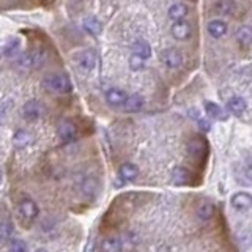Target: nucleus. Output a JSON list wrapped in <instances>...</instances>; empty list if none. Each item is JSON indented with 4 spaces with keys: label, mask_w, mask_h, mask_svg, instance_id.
<instances>
[{
    "label": "nucleus",
    "mask_w": 252,
    "mask_h": 252,
    "mask_svg": "<svg viewBox=\"0 0 252 252\" xmlns=\"http://www.w3.org/2000/svg\"><path fill=\"white\" fill-rule=\"evenodd\" d=\"M197 216L200 220H210L214 216V205L210 204V202H204V204L199 206Z\"/></svg>",
    "instance_id": "23"
},
{
    "label": "nucleus",
    "mask_w": 252,
    "mask_h": 252,
    "mask_svg": "<svg viewBox=\"0 0 252 252\" xmlns=\"http://www.w3.org/2000/svg\"><path fill=\"white\" fill-rule=\"evenodd\" d=\"M216 10H218V13H220V15H232L233 5H232V2H229V0H219L216 3Z\"/></svg>",
    "instance_id": "25"
},
{
    "label": "nucleus",
    "mask_w": 252,
    "mask_h": 252,
    "mask_svg": "<svg viewBox=\"0 0 252 252\" xmlns=\"http://www.w3.org/2000/svg\"><path fill=\"white\" fill-rule=\"evenodd\" d=\"M10 252H27V244H25L22 239H11Z\"/></svg>",
    "instance_id": "26"
},
{
    "label": "nucleus",
    "mask_w": 252,
    "mask_h": 252,
    "mask_svg": "<svg viewBox=\"0 0 252 252\" xmlns=\"http://www.w3.org/2000/svg\"><path fill=\"white\" fill-rule=\"evenodd\" d=\"M57 132H59L62 141L65 142H71L78 137V128H76V125L71 120H62L59 126H57Z\"/></svg>",
    "instance_id": "6"
},
{
    "label": "nucleus",
    "mask_w": 252,
    "mask_h": 252,
    "mask_svg": "<svg viewBox=\"0 0 252 252\" xmlns=\"http://www.w3.org/2000/svg\"><path fill=\"white\" fill-rule=\"evenodd\" d=\"M82 25H84V29L93 36H98L101 32H103V25H101V22L94 16H87L84 21H82Z\"/></svg>",
    "instance_id": "19"
},
{
    "label": "nucleus",
    "mask_w": 252,
    "mask_h": 252,
    "mask_svg": "<svg viewBox=\"0 0 252 252\" xmlns=\"http://www.w3.org/2000/svg\"><path fill=\"white\" fill-rule=\"evenodd\" d=\"M43 87L54 93H69L73 84L66 74H49L43 79Z\"/></svg>",
    "instance_id": "1"
},
{
    "label": "nucleus",
    "mask_w": 252,
    "mask_h": 252,
    "mask_svg": "<svg viewBox=\"0 0 252 252\" xmlns=\"http://www.w3.org/2000/svg\"><path fill=\"white\" fill-rule=\"evenodd\" d=\"M244 173L249 180H252V155H246L244 158Z\"/></svg>",
    "instance_id": "28"
},
{
    "label": "nucleus",
    "mask_w": 252,
    "mask_h": 252,
    "mask_svg": "<svg viewBox=\"0 0 252 252\" xmlns=\"http://www.w3.org/2000/svg\"><path fill=\"white\" fill-rule=\"evenodd\" d=\"M126 99H128V94L123 90H120V88H109L106 92V101L110 106H125Z\"/></svg>",
    "instance_id": "10"
},
{
    "label": "nucleus",
    "mask_w": 252,
    "mask_h": 252,
    "mask_svg": "<svg viewBox=\"0 0 252 252\" xmlns=\"http://www.w3.org/2000/svg\"><path fill=\"white\" fill-rule=\"evenodd\" d=\"M17 49H19V41L16 40L15 41V44H13V41L8 44V46L5 47V54L8 55V57H11V55H15L16 52H17Z\"/></svg>",
    "instance_id": "29"
},
{
    "label": "nucleus",
    "mask_w": 252,
    "mask_h": 252,
    "mask_svg": "<svg viewBox=\"0 0 252 252\" xmlns=\"http://www.w3.org/2000/svg\"><path fill=\"white\" fill-rule=\"evenodd\" d=\"M238 243H239V248H241L243 251L251 248V244H252V233L249 230L239 232L238 233Z\"/></svg>",
    "instance_id": "24"
},
{
    "label": "nucleus",
    "mask_w": 252,
    "mask_h": 252,
    "mask_svg": "<svg viewBox=\"0 0 252 252\" xmlns=\"http://www.w3.org/2000/svg\"><path fill=\"white\" fill-rule=\"evenodd\" d=\"M30 141H32V136L24 129L16 131V134L13 136V143H15V147H17V148H25Z\"/></svg>",
    "instance_id": "22"
},
{
    "label": "nucleus",
    "mask_w": 252,
    "mask_h": 252,
    "mask_svg": "<svg viewBox=\"0 0 252 252\" xmlns=\"http://www.w3.org/2000/svg\"><path fill=\"white\" fill-rule=\"evenodd\" d=\"M43 62H44V54L38 49L22 54L21 60H19V63L25 68H38L43 65Z\"/></svg>",
    "instance_id": "7"
},
{
    "label": "nucleus",
    "mask_w": 252,
    "mask_h": 252,
    "mask_svg": "<svg viewBox=\"0 0 252 252\" xmlns=\"http://www.w3.org/2000/svg\"><path fill=\"white\" fill-rule=\"evenodd\" d=\"M35 252H47L46 249H38V251H35Z\"/></svg>",
    "instance_id": "32"
},
{
    "label": "nucleus",
    "mask_w": 252,
    "mask_h": 252,
    "mask_svg": "<svg viewBox=\"0 0 252 252\" xmlns=\"http://www.w3.org/2000/svg\"><path fill=\"white\" fill-rule=\"evenodd\" d=\"M132 54L141 57L143 60H147L151 57V46L148 44V41H145L141 38V40H137L134 44H132Z\"/></svg>",
    "instance_id": "17"
},
{
    "label": "nucleus",
    "mask_w": 252,
    "mask_h": 252,
    "mask_svg": "<svg viewBox=\"0 0 252 252\" xmlns=\"http://www.w3.org/2000/svg\"><path fill=\"white\" fill-rule=\"evenodd\" d=\"M170 32H172V36L176 38V40L186 41V40H189V36L192 33V27H191V24L186 21H176L172 25Z\"/></svg>",
    "instance_id": "8"
},
{
    "label": "nucleus",
    "mask_w": 252,
    "mask_h": 252,
    "mask_svg": "<svg viewBox=\"0 0 252 252\" xmlns=\"http://www.w3.org/2000/svg\"><path fill=\"white\" fill-rule=\"evenodd\" d=\"M204 109L208 113V117L216 118V120H227L225 110L219 104L213 103V101H205V103H204Z\"/></svg>",
    "instance_id": "16"
},
{
    "label": "nucleus",
    "mask_w": 252,
    "mask_h": 252,
    "mask_svg": "<svg viewBox=\"0 0 252 252\" xmlns=\"http://www.w3.org/2000/svg\"><path fill=\"white\" fill-rule=\"evenodd\" d=\"M199 126H200V129H204V131H210L211 129V123L208 122V120H199Z\"/></svg>",
    "instance_id": "30"
},
{
    "label": "nucleus",
    "mask_w": 252,
    "mask_h": 252,
    "mask_svg": "<svg viewBox=\"0 0 252 252\" xmlns=\"http://www.w3.org/2000/svg\"><path fill=\"white\" fill-rule=\"evenodd\" d=\"M118 175L122 176L125 181H132L137 178L139 175V167L132 162H125L118 169Z\"/></svg>",
    "instance_id": "14"
},
{
    "label": "nucleus",
    "mask_w": 252,
    "mask_h": 252,
    "mask_svg": "<svg viewBox=\"0 0 252 252\" xmlns=\"http://www.w3.org/2000/svg\"><path fill=\"white\" fill-rule=\"evenodd\" d=\"M143 104H145V101L141 94H129L123 106V109L126 112H141L143 109Z\"/></svg>",
    "instance_id": "18"
},
{
    "label": "nucleus",
    "mask_w": 252,
    "mask_h": 252,
    "mask_svg": "<svg viewBox=\"0 0 252 252\" xmlns=\"http://www.w3.org/2000/svg\"><path fill=\"white\" fill-rule=\"evenodd\" d=\"M22 112H24V117L27 120H36V118L43 117L44 106L40 103V101H29V103H25Z\"/></svg>",
    "instance_id": "9"
},
{
    "label": "nucleus",
    "mask_w": 252,
    "mask_h": 252,
    "mask_svg": "<svg viewBox=\"0 0 252 252\" xmlns=\"http://www.w3.org/2000/svg\"><path fill=\"white\" fill-rule=\"evenodd\" d=\"M2 178H3V173H2V170H0V183H2Z\"/></svg>",
    "instance_id": "31"
},
{
    "label": "nucleus",
    "mask_w": 252,
    "mask_h": 252,
    "mask_svg": "<svg viewBox=\"0 0 252 252\" xmlns=\"http://www.w3.org/2000/svg\"><path fill=\"white\" fill-rule=\"evenodd\" d=\"M129 68L132 69V71H141V69H143V59L132 54L129 57Z\"/></svg>",
    "instance_id": "27"
},
{
    "label": "nucleus",
    "mask_w": 252,
    "mask_h": 252,
    "mask_svg": "<svg viewBox=\"0 0 252 252\" xmlns=\"http://www.w3.org/2000/svg\"><path fill=\"white\" fill-rule=\"evenodd\" d=\"M192 180L191 172L186 167H175L172 170V183L175 186H185Z\"/></svg>",
    "instance_id": "11"
},
{
    "label": "nucleus",
    "mask_w": 252,
    "mask_h": 252,
    "mask_svg": "<svg viewBox=\"0 0 252 252\" xmlns=\"http://www.w3.org/2000/svg\"><path fill=\"white\" fill-rule=\"evenodd\" d=\"M159 59H161V63L164 66H167V68H178V66H181V63H183V54H181L180 49L169 47V49L162 50L161 55H159Z\"/></svg>",
    "instance_id": "3"
},
{
    "label": "nucleus",
    "mask_w": 252,
    "mask_h": 252,
    "mask_svg": "<svg viewBox=\"0 0 252 252\" xmlns=\"http://www.w3.org/2000/svg\"><path fill=\"white\" fill-rule=\"evenodd\" d=\"M230 205L238 211H248L252 208V194L241 191L232 195L230 199Z\"/></svg>",
    "instance_id": "5"
},
{
    "label": "nucleus",
    "mask_w": 252,
    "mask_h": 252,
    "mask_svg": "<svg viewBox=\"0 0 252 252\" xmlns=\"http://www.w3.org/2000/svg\"><path fill=\"white\" fill-rule=\"evenodd\" d=\"M73 59H74V63L82 69V71H92V69L96 66V62H98V57L94 54V50H92V49L79 50V52L74 54Z\"/></svg>",
    "instance_id": "2"
},
{
    "label": "nucleus",
    "mask_w": 252,
    "mask_h": 252,
    "mask_svg": "<svg viewBox=\"0 0 252 252\" xmlns=\"http://www.w3.org/2000/svg\"><path fill=\"white\" fill-rule=\"evenodd\" d=\"M103 252H122L123 251V243L122 239L117 238V236H110V238H106L103 241Z\"/></svg>",
    "instance_id": "21"
},
{
    "label": "nucleus",
    "mask_w": 252,
    "mask_h": 252,
    "mask_svg": "<svg viewBox=\"0 0 252 252\" xmlns=\"http://www.w3.org/2000/svg\"><path fill=\"white\" fill-rule=\"evenodd\" d=\"M17 213H19V216H21V219H25V220H29V222H32V220L38 216V205L32 199H24V200H21V204H19Z\"/></svg>",
    "instance_id": "4"
},
{
    "label": "nucleus",
    "mask_w": 252,
    "mask_h": 252,
    "mask_svg": "<svg viewBox=\"0 0 252 252\" xmlns=\"http://www.w3.org/2000/svg\"><path fill=\"white\" fill-rule=\"evenodd\" d=\"M167 13H169V17L173 19V21L176 22V21H183V19L188 16L189 8L183 2H176L173 5H170V8H169Z\"/></svg>",
    "instance_id": "15"
},
{
    "label": "nucleus",
    "mask_w": 252,
    "mask_h": 252,
    "mask_svg": "<svg viewBox=\"0 0 252 252\" xmlns=\"http://www.w3.org/2000/svg\"><path fill=\"white\" fill-rule=\"evenodd\" d=\"M246 107H248L246 99L241 96H233L227 101V109H229V112L233 113V115H243Z\"/></svg>",
    "instance_id": "13"
},
{
    "label": "nucleus",
    "mask_w": 252,
    "mask_h": 252,
    "mask_svg": "<svg viewBox=\"0 0 252 252\" xmlns=\"http://www.w3.org/2000/svg\"><path fill=\"white\" fill-rule=\"evenodd\" d=\"M206 30L213 38H220L227 33V24L222 21V19H213V21L208 22Z\"/></svg>",
    "instance_id": "12"
},
{
    "label": "nucleus",
    "mask_w": 252,
    "mask_h": 252,
    "mask_svg": "<svg viewBox=\"0 0 252 252\" xmlns=\"http://www.w3.org/2000/svg\"><path fill=\"white\" fill-rule=\"evenodd\" d=\"M235 38L241 46H251L252 44V29L249 27V25H241V27L236 30Z\"/></svg>",
    "instance_id": "20"
}]
</instances>
